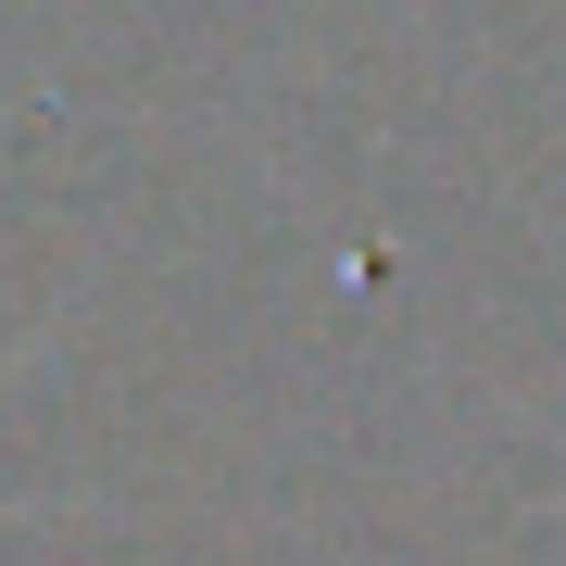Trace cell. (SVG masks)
Listing matches in <instances>:
<instances>
[{"instance_id": "obj_1", "label": "cell", "mask_w": 566, "mask_h": 566, "mask_svg": "<svg viewBox=\"0 0 566 566\" xmlns=\"http://www.w3.org/2000/svg\"><path fill=\"white\" fill-rule=\"evenodd\" d=\"M25 353H39V340H13V353H0V378H25ZM0 516H13V504H0Z\"/></svg>"}]
</instances>
